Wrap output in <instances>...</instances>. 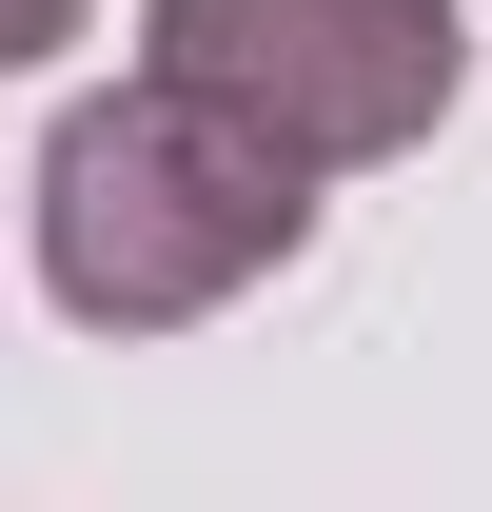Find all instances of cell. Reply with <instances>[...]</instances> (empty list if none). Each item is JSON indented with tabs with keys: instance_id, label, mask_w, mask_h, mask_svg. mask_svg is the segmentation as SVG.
<instances>
[{
	"instance_id": "obj_1",
	"label": "cell",
	"mask_w": 492,
	"mask_h": 512,
	"mask_svg": "<svg viewBox=\"0 0 492 512\" xmlns=\"http://www.w3.org/2000/svg\"><path fill=\"white\" fill-rule=\"evenodd\" d=\"M315 237V158L256 138L237 99H197L178 60H138L119 99H79L40 138V296L79 335H197Z\"/></svg>"
},
{
	"instance_id": "obj_2",
	"label": "cell",
	"mask_w": 492,
	"mask_h": 512,
	"mask_svg": "<svg viewBox=\"0 0 492 512\" xmlns=\"http://www.w3.org/2000/svg\"><path fill=\"white\" fill-rule=\"evenodd\" d=\"M138 60H178L256 138H296L315 178H374V158H414L453 119L473 20L453 0H138Z\"/></svg>"
},
{
	"instance_id": "obj_3",
	"label": "cell",
	"mask_w": 492,
	"mask_h": 512,
	"mask_svg": "<svg viewBox=\"0 0 492 512\" xmlns=\"http://www.w3.org/2000/svg\"><path fill=\"white\" fill-rule=\"evenodd\" d=\"M79 20H99V0H0V79H20V60H60Z\"/></svg>"
}]
</instances>
